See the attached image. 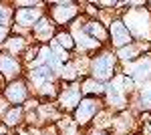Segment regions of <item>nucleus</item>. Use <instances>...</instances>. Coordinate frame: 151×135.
Listing matches in <instances>:
<instances>
[{"instance_id":"obj_1","label":"nucleus","mask_w":151,"mask_h":135,"mask_svg":"<svg viewBox=\"0 0 151 135\" xmlns=\"http://www.w3.org/2000/svg\"><path fill=\"white\" fill-rule=\"evenodd\" d=\"M99 105H101V103L97 101L95 97H87L85 101H81L77 105V109H75V123L85 127V125L99 113Z\"/></svg>"},{"instance_id":"obj_2","label":"nucleus","mask_w":151,"mask_h":135,"mask_svg":"<svg viewBox=\"0 0 151 135\" xmlns=\"http://www.w3.org/2000/svg\"><path fill=\"white\" fill-rule=\"evenodd\" d=\"M115 71V56L111 53H103L101 56H97L93 61V77L95 81H107L109 77H113Z\"/></svg>"},{"instance_id":"obj_3","label":"nucleus","mask_w":151,"mask_h":135,"mask_svg":"<svg viewBox=\"0 0 151 135\" xmlns=\"http://www.w3.org/2000/svg\"><path fill=\"white\" fill-rule=\"evenodd\" d=\"M111 40H113V45L119 46V48H123L125 45H131V40H133V36L129 34L127 26L125 22H121V20H115V22H111Z\"/></svg>"},{"instance_id":"obj_4","label":"nucleus","mask_w":151,"mask_h":135,"mask_svg":"<svg viewBox=\"0 0 151 135\" xmlns=\"http://www.w3.org/2000/svg\"><path fill=\"white\" fill-rule=\"evenodd\" d=\"M123 85H125V79L123 77H117L113 83H111V87L107 89V93H109V101L113 103V105H117V107H121L123 105V93H129V87L127 89H123Z\"/></svg>"},{"instance_id":"obj_5","label":"nucleus","mask_w":151,"mask_h":135,"mask_svg":"<svg viewBox=\"0 0 151 135\" xmlns=\"http://www.w3.org/2000/svg\"><path fill=\"white\" fill-rule=\"evenodd\" d=\"M60 101H63V107L65 109H77V105L81 103V89L79 87H69V89L63 91L60 95Z\"/></svg>"},{"instance_id":"obj_6","label":"nucleus","mask_w":151,"mask_h":135,"mask_svg":"<svg viewBox=\"0 0 151 135\" xmlns=\"http://www.w3.org/2000/svg\"><path fill=\"white\" fill-rule=\"evenodd\" d=\"M75 14H77L75 4H55V8H52V16L57 22H67Z\"/></svg>"},{"instance_id":"obj_7","label":"nucleus","mask_w":151,"mask_h":135,"mask_svg":"<svg viewBox=\"0 0 151 135\" xmlns=\"http://www.w3.org/2000/svg\"><path fill=\"white\" fill-rule=\"evenodd\" d=\"M20 71V65L16 63V58L10 55H0V73L10 77V75H18Z\"/></svg>"},{"instance_id":"obj_8","label":"nucleus","mask_w":151,"mask_h":135,"mask_svg":"<svg viewBox=\"0 0 151 135\" xmlns=\"http://www.w3.org/2000/svg\"><path fill=\"white\" fill-rule=\"evenodd\" d=\"M6 97L10 99L12 103H22L26 99V87H24L22 83L18 81V83H10L8 85V89H6Z\"/></svg>"},{"instance_id":"obj_9","label":"nucleus","mask_w":151,"mask_h":135,"mask_svg":"<svg viewBox=\"0 0 151 135\" xmlns=\"http://www.w3.org/2000/svg\"><path fill=\"white\" fill-rule=\"evenodd\" d=\"M149 71H151V61L149 58H141V61L133 63L129 67V75H135L137 79H143V77H147Z\"/></svg>"},{"instance_id":"obj_10","label":"nucleus","mask_w":151,"mask_h":135,"mask_svg":"<svg viewBox=\"0 0 151 135\" xmlns=\"http://www.w3.org/2000/svg\"><path fill=\"white\" fill-rule=\"evenodd\" d=\"M38 20V10H18L16 12V22L20 26H30Z\"/></svg>"},{"instance_id":"obj_11","label":"nucleus","mask_w":151,"mask_h":135,"mask_svg":"<svg viewBox=\"0 0 151 135\" xmlns=\"http://www.w3.org/2000/svg\"><path fill=\"white\" fill-rule=\"evenodd\" d=\"M83 30L91 34V38H97V43L107 38V30L101 26V22H89V24H85V26H83Z\"/></svg>"},{"instance_id":"obj_12","label":"nucleus","mask_w":151,"mask_h":135,"mask_svg":"<svg viewBox=\"0 0 151 135\" xmlns=\"http://www.w3.org/2000/svg\"><path fill=\"white\" fill-rule=\"evenodd\" d=\"M50 32H52V24L48 22V20H38V22L35 24V34H36V38L47 40Z\"/></svg>"},{"instance_id":"obj_13","label":"nucleus","mask_w":151,"mask_h":135,"mask_svg":"<svg viewBox=\"0 0 151 135\" xmlns=\"http://www.w3.org/2000/svg\"><path fill=\"white\" fill-rule=\"evenodd\" d=\"M55 38H57L58 46H65V51H73V48H75V40H73V36H70L69 32H65V30H58Z\"/></svg>"},{"instance_id":"obj_14","label":"nucleus","mask_w":151,"mask_h":135,"mask_svg":"<svg viewBox=\"0 0 151 135\" xmlns=\"http://www.w3.org/2000/svg\"><path fill=\"white\" fill-rule=\"evenodd\" d=\"M32 81H35L36 85H42V81H47V79H50V67H40V69H36V71H32Z\"/></svg>"},{"instance_id":"obj_15","label":"nucleus","mask_w":151,"mask_h":135,"mask_svg":"<svg viewBox=\"0 0 151 135\" xmlns=\"http://www.w3.org/2000/svg\"><path fill=\"white\" fill-rule=\"evenodd\" d=\"M20 119H22V107H12L4 117L6 125H16V123H20Z\"/></svg>"},{"instance_id":"obj_16","label":"nucleus","mask_w":151,"mask_h":135,"mask_svg":"<svg viewBox=\"0 0 151 135\" xmlns=\"http://www.w3.org/2000/svg\"><path fill=\"white\" fill-rule=\"evenodd\" d=\"M139 51H141V46L139 45H131V46H123L121 51H119V56L121 58H129V61H133L135 56L139 55Z\"/></svg>"},{"instance_id":"obj_17","label":"nucleus","mask_w":151,"mask_h":135,"mask_svg":"<svg viewBox=\"0 0 151 135\" xmlns=\"http://www.w3.org/2000/svg\"><path fill=\"white\" fill-rule=\"evenodd\" d=\"M4 46L6 48H10V51H22L24 48V40L22 38H8V40H4Z\"/></svg>"},{"instance_id":"obj_18","label":"nucleus","mask_w":151,"mask_h":135,"mask_svg":"<svg viewBox=\"0 0 151 135\" xmlns=\"http://www.w3.org/2000/svg\"><path fill=\"white\" fill-rule=\"evenodd\" d=\"M83 91H85V93H89V95L95 93V91H97V93H103V87H101L97 81H87V83H85V87H83Z\"/></svg>"},{"instance_id":"obj_19","label":"nucleus","mask_w":151,"mask_h":135,"mask_svg":"<svg viewBox=\"0 0 151 135\" xmlns=\"http://www.w3.org/2000/svg\"><path fill=\"white\" fill-rule=\"evenodd\" d=\"M141 99H143V105H145V107H149V105H151V83H145V85H143Z\"/></svg>"},{"instance_id":"obj_20","label":"nucleus","mask_w":151,"mask_h":135,"mask_svg":"<svg viewBox=\"0 0 151 135\" xmlns=\"http://www.w3.org/2000/svg\"><path fill=\"white\" fill-rule=\"evenodd\" d=\"M141 125H143V133L151 135V115L149 113H145V115L141 117Z\"/></svg>"},{"instance_id":"obj_21","label":"nucleus","mask_w":151,"mask_h":135,"mask_svg":"<svg viewBox=\"0 0 151 135\" xmlns=\"http://www.w3.org/2000/svg\"><path fill=\"white\" fill-rule=\"evenodd\" d=\"M10 10L6 8V6H0V24H4V22H8L10 20Z\"/></svg>"},{"instance_id":"obj_22","label":"nucleus","mask_w":151,"mask_h":135,"mask_svg":"<svg viewBox=\"0 0 151 135\" xmlns=\"http://www.w3.org/2000/svg\"><path fill=\"white\" fill-rule=\"evenodd\" d=\"M38 51H40V45H36L35 48H30V51H28V55L24 56V58H26V61H32V58H36V53H38Z\"/></svg>"},{"instance_id":"obj_23","label":"nucleus","mask_w":151,"mask_h":135,"mask_svg":"<svg viewBox=\"0 0 151 135\" xmlns=\"http://www.w3.org/2000/svg\"><path fill=\"white\" fill-rule=\"evenodd\" d=\"M6 36H8V28L0 24V43H4V40H6Z\"/></svg>"},{"instance_id":"obj_24","label":"nucleus","mask_w":151,"mask_h":135,"mask_svg":"<svg viewBox=\"0 0 151 135\" xmlns=\"http://www.w3.org/2000/svg\"><path fill=\"white\" fill-rule=\"evenodd\" d=\"M93 135H105V133H103V131H95Z\"/></svg>"}]
</instances>
